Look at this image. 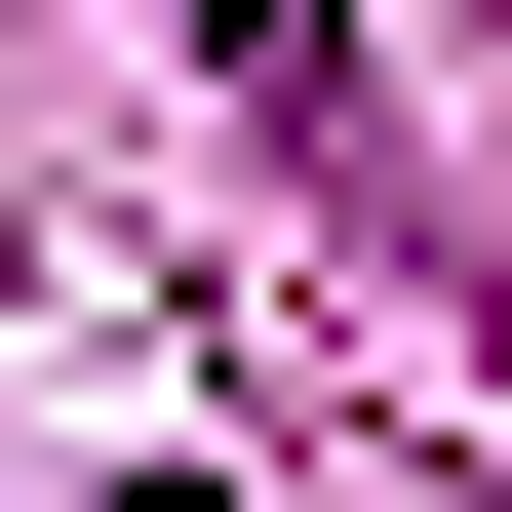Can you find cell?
Wrapping results in <instances>:
<instances>
[{
  "instance_id": "6da1fadb",
  "label": "cell",
  "mask_w": 512,
  "mask_h": 512,
  "mask_svg": "<svg viewBox=\"0 0 512 512\" xmlns=\"http://www.w3.org/2000/svg\"><path fill=\"white\" fill-rule=\"evenodd\" d=\"M158 40H197V79H276V119H355V40H316V0H158Z\"/></svg>"
}]
</instances>
